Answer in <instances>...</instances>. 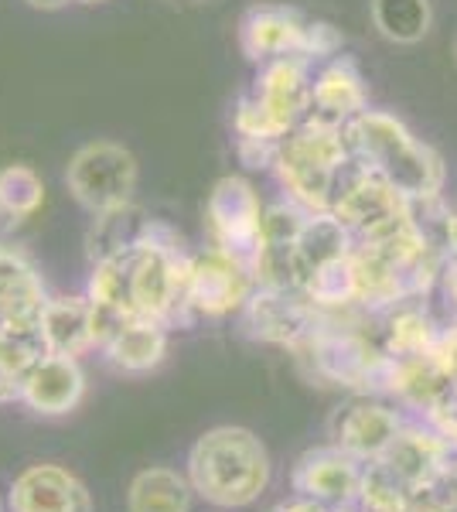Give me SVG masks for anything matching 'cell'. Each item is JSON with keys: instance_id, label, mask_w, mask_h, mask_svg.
<instances>
[{"instance_id": "4dcf8cb0", "label": "cell", "mask_w": 457, "mask_h": 512, "mask_svg": "<svg viewBox=\"0 0 457 512\" xmlns=\"http://www.w3.org/2000/svg\"><path fill=\"white\" fill-rule=\"evenodd\" d=\"M0 512H4V506H0Z\"/></svg>"}, {"instance_id": "7c38bea8", "label": "cell", "mask_w": 457, "mask_h": 512, "mask_svg": "<svg viewBox=\"0 0 457 512\" xmlns=\"http://www.w3.org/2000/svg\"><path fill=\"white\" fill-rule=\"evenodd\" d=\"M48 291L38 267L21 250L0 243V325L4 321H41Z\"/></svg>"}, {"instance_id": "603a6c76", "label": "cell", "mask_w": 457, "mask_h": 512, "mask_svg": "<svg viewBox=\"0 0 457 512\" xmlns=\"http://www.w3.org/2000/svg\"><path fill=\"white\" fill-rule=\"evenodd\" d=\"M379 21L386 24L389 35L417 38L427 24V7L423 0H379Z\"/></svg>"}, {"instance_id": "2e32d148", "label": "cell", "mask_w": 457, "mask_h": 512, "mask_svg": "<svg viewBox=\"0 0 457 512\" xmlns=\"http://www.w3.org/2000/svg\"><path fill=\"white\" fill-rule=\"evenodd\" d=\"M243 48L249 59H270L304 48V28L294 21V14L280 7H260L243 21Z\"/></svg>"}, {"instance_id": "484cf974", "label": "cell", "mask_w": 457, "mask_h": 512, "mask_svg": "<svg viewBox=\"0 0 457 512\" xmlns=\"http://www.w3.org/2000/svg\"><path fill=\"white\" fill-rule=\"evenodd\" d=\"M7 400H18V379H11L0 369V403H7Z\"/></svg>"}, {"instance_id": "277c9868", "label": "cell", "mask_w": 457, "mask_h": 512, "mask_svg": "<svg viewBox=\"0 0 457 512\" xmlns=\"http://www.w3.org/2000/svg\"><path fill=\"white\" fill-rule=\"evenodd\" d=\"M209 229L212 239L222 253L236 256L249 270H256V256H260L263 243V216L260 198H256L253 185L243 178H222L209 195ZM256 277V274H253Z\"/></svg>"}, {"instance_id": "44dd1931", "label": "cell", "mask_w": 457, "mask_h": 512, "mask_svg": "<svg viewBox=\"0 0 457 512\" xmlns=\"http://www.w3.org/2000/svg\"><path fill=\"white\" fill-rule=\"evenodd\" d=\"M362 512H410V489L403 482H396L379 461H372L365 468L362 478V492L355 502Z\"/></svg>"}, {"instance_id": "6da1fadb", "label": "cell", "mask_w": 457, "mask_h": 512, "mask_svg": "<svg viewBox=\"0 0 457 512\" xmlns=\"http://www.w3.org/2000/svg\"><path fill=\"white\" fill-rule=\"evenodd\" d=\"M191 489L215 509H246L270 489L273 461L267 444L246 427H212L191 444L188 468Z\"/></svg>"}, {"instance_id": "7a4b0ae2", "label": "cell", "mask_w": 457, "mask_h": 512, "mask_svg": "<svg viewBox=\"0 0 457 512\" xmlns=\"http://www.w3.org/2000/svg\"><path fill=\"white\" fill-rule=\"evenodd\" d=\"M137 181L140 168L134 151L123 144H113V140L82 144L72 154L69 168H65V185H69L72 198L89 216H103V212L134 205Z\"/></svg>"}, {"instance_id": "ac0fdd59", "label": "cell", "mask_w": 457, "mask_h": 512, "mask_svg": "<svg viewBox=\"0 0 457 512\" xmlns=\"http://www.w3.org/2000/svg\"><path fill=\"white\" fill-rule=\"evenodd\" d=\"M45 205V181L31 164L0 168V222L7 229L28 222Z\"/></svg>"}, {"instance_id": "7402d4cb", "label": "cell", "mask_w": 457, "mask_h": 512, "mask_svg": "<svg viewBox=\"0 0 457 512\" xmlns=\"http://www.w3.org/2000/svg\"><path fill=\"white\" fill-rule=\"evenodd\" d=\"M410 512H457V461L410 489Z\"/></svg>"}, {"instance_id": "30bf717a", "label": "cell", "mask_w": 457, "mask_h": 512, "mask_svg": "<svg viewBox=\"0 0 457 512\" xmlns=\"http://www.w3.org/2000/svg\"><path fill=\"white\" fill-rule=\"evenodd\" d=\"M7 506L11 512H93V495L69 468L41 461L14 478Z\"/></svg>"}, {"instance_id": "4316f807", "label": "cell", "mask_w": 457, "mask_h": 512, "mask_svg": "<svg viewBox=\"0 0 457 512\" xmlns=\"http://www.w3.org/2000/svg\"><path fill=\"white\" fill-rule=\"evenodd\" d=\"M24 4L31 7V11H62V7H69L72 0H24Z\"/></svg>"}, {"instance_id": "5bb4252c", "label": "cell", "mask_w": 457, "mask_h": 512, "mask_svg": "<svg viewBox=\"0 0 457 512\" xmlns=\"http://www.w3.org/2000/svg\"><path fill=\"white\" fill-rule=\"evenodd\" d=\"M41 335L48 342V352L58 355H86L99 349V321L89 297H52L41 315Z\"/></svg>"}, {"instance_id": "f1b7e54d", "label": "cell", "mask_w": 457, "mask_h": 512, "mask_svg": "<svg viewBox=\"0 0 457 512\" xmlns=\"http://www.w3.org/2000/svg\"><path fill=\"white\" fill-rule=\"evenodd\" d=\"M72 4H86V7H93V4H106V0H72Z\"/></svg>"}, {"instance_id": "8fae6325", "label": "cell", "mask_w": 457, "mask_h": 512, "mask_svg": "<svg viewBox=\"0 0 457 512\" xmlns=\"http://www.w3.org/2000/svg\"><path fill=\"white\" fill-rule=\"evenodd\" d=\"M454 461H457V451L451 448V441L440 431H434L427 420H417V424H403V431L396 434V441L386 448L379 465L386 468L396 482H403L406 489H417L420 482H427V478H434L437 472L451 468Z\"/></svg>"}, {"instance_id": "9a60e30c", "label": "cell", "mask_w": 457, "mask_h": 512, "mask_svg": "<svg viewBox=\"0 0 457 512\" xmlns=\"http://www.w3.org/2000/svg\"><path fill=\"white\" fill-rule=\"evenodd\" d=\"M191 499L195 489L188 475L174 468H144L127 489V512H191Z\"/></svg>"}, {"instance_id": "8992f818", "label": "cell", "mask_w": 457, "mask_h": 512, "mask_svg": "<svg viewBox=\"0 0 457 512\" xmlns=\"http://www.w3.org/2000/svg\"><path fill=\"white\" fill-rule=\"evenodd\" d=\"M406 420L393 403H386L382 396L372 393H355L352 400H345L335 414L328 417V444L355 454L365 465L379 461L386 454L389 444L396 441V434L403 431Z\"/></svg>"}, {"instance_id": "3957f363", "label": "cell", "mask_w": 457, "mask_h": 512, "mask_svg": "<svg viewBox=\"0 0 457 512\" xmlns=\"http://www.w3.org/2000/svg\"><path fill=\"white\" fill-rule=\"evenodd\" d=\"M277 164L287 192L297 202L311 205V209H324L331 198L335 164H342V144L324 123H311L280 147Z\"/></svg>"}, {"instance_id": "d6986e66", "label": "cell", "mask_w": 457, "mask_h": 512, "mask_svg": "<svg viewBox=\"0 0 457 512\" xmlns=\"http://www.w3.org/2000/svg\"><path fill=\"white\" fill-rule=\"evenodd\" d=\"M48 355V342L41 335V321H4L0 325V369L11 379H21Z\"/></svg>"}, {"instance_id": "52a82bcc", "label": "cell", "mask_w": 457, "mask_h": 512, "mask_svg": "<svg viewBox=\"0 0 457 512\" xmlns=\"http://www.w3.org/2000/svg\"><path fill=\"white\" fill-rule=\"evenodd\" d=\"M243 325L256 342L301 349L318 332V315H314V301L301 287L260 284V291H253L243 308Z\"/></svg>"}, {"instance_id": "e0dca14e", "label": "cell", "mask_w": 457, "mask_h": 512, "mask_svg": "<svg viewBox=\"0 0 457 512\" xmlns=\"http://www.w3.org/2000/svg\"><path fill=\"white\" fill-rule=\"evenodd\" d=\"M440 332L444 328H437L420 308H400L389 315L386 328H382L379 352L393 355V359H423V355L434 352Z\"/></svg>"}, {"instance_id": "f546056e", "label": "cell", "mask_w": 457, "mask_h": 512, "mask_svg": "<svg viewBox=\"0 0 457 512\" xmlns=\"http://www.w3.org/2000/svg\"><path fill=\"white\" fill-rule=\"evenodd\" d=\"M451 243H454V250H457V219L451 222Z\"/></svg>"}, {"instance_id": "5b68a950", "label": "cell", "mask_w": 457, "mask_h": 512, "mask_svg": "<svg viewBox=\"0 0 457 512\" xmlns=\"http://www.w3.org/2000/svg\"><path fill=\"white\" fill-rule=\"evenodd\" d=\"M253 270L219 246L195 253L188 260V308L202 318H226L243 311L253 297Z\"/></svg>"}, {"instance_id": "83f0119b", "label": "cell", "mask_w": 457, "mask_h": 512, "mask_svg": "<svg viewBox=\"0 0 457 512\" xmlns=\"http://www.w3.org/2000/svg\"><path fill=\"white\" fill-rule=\"evenodd\" d=\"M324 512H362L359 506H328Z\"/></svg>"}, {"instance_id": "d4e9b609", "label": "cell", "mask_w": 457, "mask_h": 512, "mask_svg": "<svg viewBox=\"0 0 457 512\" xmlns=\"http://www.w3.org/2000/svg\"><path fill=\"white\" fill-rule=\"evenodd\" d=\"M328 506H324V502H318V499H307V495H290L287 502H280L277 509L273 512H324Z\"/></svg>"}, {"instance_id": "9c48e42d", "label": "cell", "mask_w": 457, "mask_h": 512, "mask_svg": "<svg viewBox=\"0 0 457 512\" xmlns=\"http://www.w3.org/2000/svg\"><path fill=\"white\" fill-rule=\"evenodd\" d=\"M86 396V373L72 355L48 352L18 379V400L38 417H65Z\"/></svg>"}, {"instance_id": "4fadbf2b", "label": "cell", "mask_w": 457, "mask_h": 512, "mask_svg": "<svg viewBox=\"0 0 457 512\" xmlns=\"http://www.w3.org/2000/svg\"><path fill=\"white\" fill-rule=\"evenodd\" d=\"M103 355L113 369L127 376H144L168 355V325L151 318H127L103 342Z\"/></svg>"}, {"instance_id": "ffe728a7", "label": "cell", "mask_w": 457, "mask_h": 512, "mask_svg": "<svg viewBox=\"0 0 457 512\" xmlns=\"http://www.w3.org/2000/svg\"><path fill=\"white\" fill-rule=\"evenodd\" d=\"M144 219L147 216H140L134 205H123V209L93 216V229H89V239H86V243H89V260L96 263V260H106V256L137 246Z\"/></svg>"}, {"instance_id": "ba28073f", "label": "cell", "mask_w": 457, "mask_h": 512, "mask_svg": "<svg viewBox=\"0 0 457 512\" xmlns=\"http://www.w3.org/2000/svg\"><path fill=\"white\" fill-rule=\"evenodd\" d=\"M365 461L348 454L335 444L304 451L290 468V489L307 499H318L324 506H355L362 492Z\"/></svg>"}, {"instance_id": "cb8c5ba5", "label": "cell", "mask_w": 457, "mask_h": 512, "mask_svg": "<svg viewBox=\"0 0 457 512\" xmlns=\"http://www.w3.org/2000/svg\"><path fill=\"white\" fill-rule=\"evenodd\" d=\"M430 359H434L437 366L444 369V373L457 383V325L454 328H444V332H440L434 352H430Z\"/></svg>"}]
</instances>
